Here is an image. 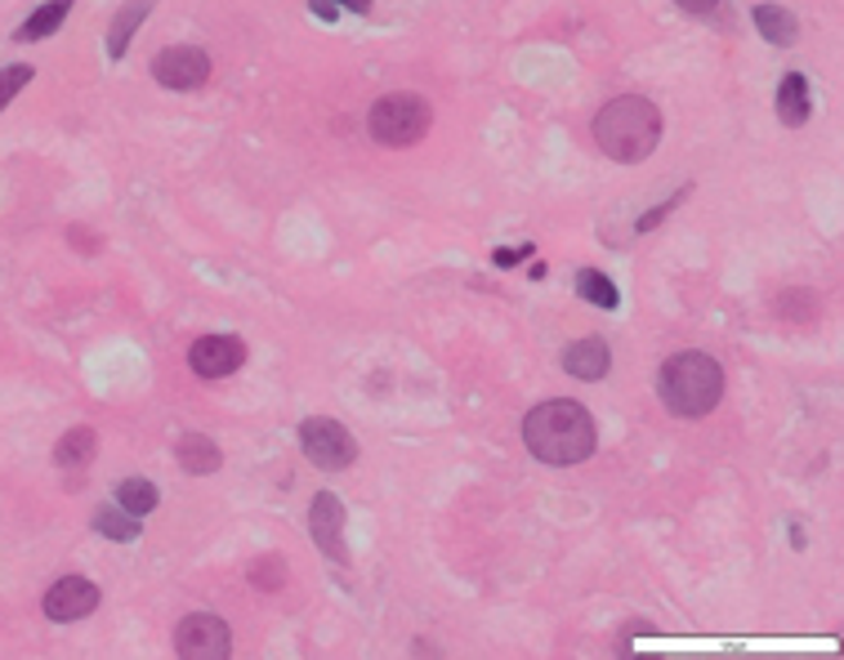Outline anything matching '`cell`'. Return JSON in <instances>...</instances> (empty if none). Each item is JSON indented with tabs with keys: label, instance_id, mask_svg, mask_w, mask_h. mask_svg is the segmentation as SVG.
Instances as JSON below:
<instances>
[{
	"label": "cell",
	"instance_id": "obj_1",
	"mask_svg": "<svg viewBox=\"0 0 844 660\" xmlns=\"http://www.w3.org/2000/svg\"><path fill=\"white\" fill-rule=\"evenodd\" d=\"M523 443L541 465L568 469L594 456V419L581 402H541L523 419Z\"/></svg>",
	"mask_w": 844,
	"mask_h": 660
},
{
	"label": "cell",
	"instance_id": "obj_2",
	"mask_svg": "<svg viewBox=\"0 0 844 660\" xmlns=\"http://www.w3.org/2000/svg\"><path fill=\"white\" fill-rule=\"evenodd\" d=\"M594 143L621 161V166H640L657 152L662 143V113L657 103L644 98V94H621L612 103L599 107L594 117Z\"/></svg>",
	"mask_w": 844,
	"mask_h": 660
},
{
	"label": "cell",
	"instance_id": "obj_3",
	"mask_svg": "<svg viewBox=\"0 0 844 660\" xmlns=\"http://www.w3.org/2000/svg\"><path fill=\"white\" fill-rule=\"evenodd\" d=\"M657 393H662L671 415L701 419L724 397V371H719V362L710 353H697V349L693 353H675V358H666V366L657 375Z\"/></svg>",
	"mask_w": 844,
	"mask_h": 660
},
{
	"label": "cell",
	"instance_id": "obj_4",
	"mask_svg": "<svg viewBox=\"0 0 844 660\" xmlns=\"http://www.w3.org/2000/svg\"><path fill=\"white\" fill-rule=\"evenodd\" d=\"M430 103L420 98V94H384L376 107H371V117H367V130L376 143L384 148H411L430 135Z\"/></svg>",
	"mask_w": 844,
	"mask_h": 660
},
{
	"label": "cell",
	"instance_id": "obj_5",
	"mask_svg": "<svg viewBox=\"0 0 844 660\" xmlns=\"http://www.w3.org/2000/svg\"><path fill=\"white\" fill-rule=\"evenodd\" d=\"M299 447L313 465H323V469H349L358 460V443H354V433L340 424V419H323V415H313L299 424Z\"/></svg>",
	"mask_w": 844,
	"mask_h": 660
},
{
	"label": "cell",
	"instance_id": "obj_6",
	"mask_svg": "<svg viewBox=\"0 0 844 660\" xmlns=\"http://www.w3.org/2000/svg\"><path fill=\"white\" fill-rule=\"evenodd\" d=\"M175 651L183 660H224L233 651V629L220 616H210V611L183 616L179 629H175Z\"/></svg>",
	"mask_w": 844,
	"mask_h": 660
},
{
	"label": "cell",
	"instance_id": "obj_7",
	"mask_svg": "<svg viewBox=\"0 0 844 660\" xmlns=\"http://www.w3.org/2000/svg\"><path fill=\"white\" fill-rule=\"evenodd\" d=\"M246 362V344L238 336H205L188 349V366L201 380H224Z\"/></svg>",
	"mask_w": 844,
	"mask_h": 660
},
{
	"label": "cell",
	"instance_id": "obj_8",
	"mask_svg": "<svg viewBox=\"0 0 844 660\" xmlns=\"http://www.w3.org/2000/svg\"><path fill=\"white\" fill-rule=\"evenodd\" d=\"M308 531H313V544H318L327 558L349 563V549H345V504H340L331 491L313 496V509H308Z\"/></svg>",
	"mask_w": 844,
	"mask_h": 660
},
{
	"label": "cell",
	"instance_id": "obj_9",
	"mask_svg": "<svg viewBox=\"0 0 844 660\" xmlns=\"http://www.w3.org/2000/svg\"><path fill=\"white\" fill-rule=\"evenodd\" d=\"M152 76L166 89H197L210 76V58L201 50H192V45H170V50H161L152 58Z\"/></svg>",
	"mask_w": 844,
	"mask_h": 660
},
{
	"label": "cell",
	"instance_id": "obj_10",
	"mask_svg": "<svg viewBox=\"0 0 844 660\" xmlns=\"http://www.w3.org/2000/svg\"><path fill=\"white\" fill-rule=\"evenodd\" d=\"M98 607V585L85 576H63L59 585H50L45 594V616L67 625V620H85Z\"/></svg>",
	"mask_w": 844,
	"mask_h": 660
},
{
	"label": "cell",
	"instance_id": "obj_11",
	"mask_svg": "<svg viewBox=\"0 0 844 660\" xmlns=\"http://www.w3.org/2000/svg\"><path fill=\"white\" fill-rule=\"evenodd\" d=\"M608 366H612V353H608V344H603L599 336L577 340V344L563 353V371H568L572 380H585V384L603 380V375H608Z\"/></svg>",
	"mask_w": 844,
	"mask_h": 660
},
{
	"label": "cell",
	"instance_id": "obj_12",
	"mask_svg": "<svg viewBox=\"0 0 844 660\" xmlns=\"http://www.w3.org/2000/svg\"><path fill=\"white\" fill-rule=\"evenodd\" d=\"M175 456H179V465H183L188 473H197V478L215 473V469L224 465V451L210 443V437H201V433H183L179 447H175Z\"/></svg>",
	"mask_w": 844,
	"mask_h": 660
},
{
	"label": "cell",
	"instance_id": "obj_13",
	"mask_svg": "<svg viewBox=\"0 0 844 660\" xmlns=\"http://www.w3.org/2000/svg\"><path fill=\"white\" fill-rule=\"evenodd\" d=\"M94 451H98V433H94L89 424H76V428H67V433L59 437L54 465H59V469H85V465L94 460Z\"/></svg>",
	"mask_w": 844,
	"mask_h": 660
},
{
	"label": "cell",
	"instance_id": "obj_14",
	"mask_svg": "<svg viewBox=\"0 0 844 660\" xmlns=\"http://www.w3.org/2000/svg\"><path fill=\"white\" fill-rule=\"evenodd\" d=\"M152 6H157V0H126L122 14H117L113 28H108V58H122V54L130 50V36H135L139 23L152 14Z\"/></svg>",
	"mask_w": 844,
	"mask_h": 660
},
{
	"label": "cell",
	"instance_id": "obj_15",
	"mask_svg": "<svg viewBox=\"0 0 844 660\" xmlns=\"http://www.w3.org/2000/svg\"><path fill=\"white\" fill-rule=\"evenodd\" d=\"M809 107H813L809 81H804L800 72H787V81L778 85V117H782V126H804V121H809Z\"/></svg>",
	"mask_w": 844,
	"mask_h": 660
},
{
	"label": "cell",
	"instance_id": "obj_16",
	"mask_svg": "<svg viewBox=\"0 0 844 660\" xmlns=\"http://www.w3.org/2000/svg\"><path fill=\"white\" fill-rule=\"evenodd\" d=\"M67 14H72V0H45V6L19 28V41H45V36H54Z\"/></svg>",
	"mask_w": 844,
	"mask_h": 660
},
{
	"label": "cell",
	"instance_id": "obj_17",
	"mask_svg": "<svg viewBox=\"0 0 844 660\" xmlns=\"http://www.w3.org/2000/svg\"><path fill=\"white\" fill-rule=\"evenodd\" d=\"M756 28H760V36H764L769 45H791L795 32H800L795 14H787L782 6H756Z\"/></svg>",
	"mask_w": 844,
	"mask_h": 660
},
{
	"label": "cell",
	"instance_id": "obj_18",
	"mask_svg": "<svg viewBox=\"0 0 844 660\" xmlns=\"http://www.w3.org/2000/svg\"><path fill=\"white\" fill-rule=\"evenodd\" d=\"M94 531H98V535H108V540H117V544H130V540L139 535V518L126 513L122 504H108V509H98V513H94Z\"/></svg>",
	"mask_w": 844,
	"mask_h": 660
},
{
	"label": "cell",
	"instance_id": "obj_19",
	"mask_svg": "<svg viewBox=\"0 0 844 660\" xmlns=\"http://www.w3.org/2000/svg\"><path fill=\"white\" fill-rule=\"evenodd\" d=\"M157 500H161V491H157V482H148V478H126V482L117 487V504H122L126 513H135V518L152 513Z\"/></svg>",
	"mask_w": 844,
	"mask_h": 660
},
{
	"label": "cell",
	"instance_id": "obj_20",
	"mask_svg": "<svg viewBox=\"0 0 844 660\" xmlns=\"http://www.w3.org/2000/svg\"><path fill=\"white\" fill-rule=\"evenodd\" d=\"M577 295H581L585 304H594V308H616V304H621L616 286H612L603 273H594V268H581V273H577Z\"/></svg>",
	"mask_w": 844,
	"mask_h": 660
},
{
	"label": "cell",
	"instance_id": "obj_21",
	"mask_svg": "<svg viewBox=\"0 0 844 660\" xmlns=\"http://www.w3.org/2000/svg\"><path fill=\"white\" fill-rule=\"evenodd\" d=\"M251 585L264 589V594H277V589L286 585V563H282V558H260V563L251 567Z\"/></svg>",
	"mask_w": 844,
	"mask_h": 660
},
{
	"label": "cell",
	"instance_id": "obj_22",
	"mask_svg": "<svg viewBox=\"0 0 844 660\" xmlns=\"http://www.w3.org/2000/svg\"><path fill=\"white\" fill-rule=\"evenodd\" d=\"M36 72L28 67V63H14V67H6V72H0V113H6V107L14 103V94L19 89H28V81H32Z\"/></svg>",
	"mask_w": 844,
	"mask_h": 660
},
{
	"label": "cell",
	"instance_id": "obj_23",
	"mask_svg": "<svg viewBox=\"0 0 844 660\" xmlns=\"http://www.w3.org/2000/svg\"><path fill=\"white\" fill-rule=\"evenodd\" d=\"M537 246H509V251H496V264L500 268H509V264H518V259H527V255H532Z\"/></svg>",
	"mask_w": 844,
	"mask_h": 660
},
{
	"label": "cell",
	"instance_id": "obj_24",
	"mask_svg": "<svg viewBox=\"0 0 844 660\" xmlns=\"http://www.w3.org/2000/svg\"><path fill=\"white\" fill-rule=\"evenodd\" d=\"M679 10H688V14H715L719 10V0H675Z\"/></svg>",
	"mask_w": 844,
	"mask_h": 660
},
{
	"label": "cell",
	"instance_id": "obj_25",
	"mask_svg": "<svg viewBox=\"0 0 844 660\" xmlns=\"http://www.w3.org/2000/svg\"><path fill=\"white\" fill-rule=\"evenodd\" d=\"M67 242H76V246H81V255H94V251H98V242H94L85 228H72V233H67Z\"/></svg>",
	"mask_w": 844,
	"mask_h": 660
},
{
	"label": "cell",
	"instance_id": "obj_26",
	"mask_svg": "<svg viewBox=\"0 0 844 660\" xmlns=\"http://www.w3.org/2000/svg\"><path fill=\"white\" fill-rule=\"evenodd\" d=\"M313 14H318L323 23H336L340 10H336V0H313Z\"/></svg>",
	"mask_w": 844,
	"mask_h": 660
},
{
	"label": "cell",
	"instance_id": "obj_27",
	"mask_svg": "<svg viewBox=\"0 0 844 660\" xmlns=\"http://www.w3.org/2000/svg\"><path fill=\"white\" fill-rule=\"evenodd\" d=\"M340 6L354 10V14H367V10H371V0H340Z\"/></svg>",
	"mask_w": 844,
	"mask_h": 660
}]
</instances>
